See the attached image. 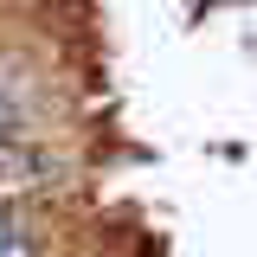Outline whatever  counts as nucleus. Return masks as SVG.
<instances>
[{
    "label": "nucleus",
    "instance_id": "nucleus-1",
    "mask_svg": "<svg viewBox=\"0 0 257 257\" xmlns=\"http://www.w3.org/2000/svg\"><path fill=\"white\" fill-rule=\"evenodd\" d=\"M71 187V161H58L39 142H0V206H20V199H45V193Z\"/></svg>",
    "mask_w": 257,
    "mask_h": 257
}]
</instances>
